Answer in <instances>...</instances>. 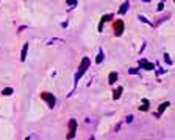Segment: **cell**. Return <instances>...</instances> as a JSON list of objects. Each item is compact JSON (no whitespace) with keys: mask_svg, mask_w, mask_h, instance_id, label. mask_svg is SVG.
Returning <instances> with one entry per match:
<instances>
[{"mask_svg":"<svg viewBox=\"0 0 175 140\" xmlns=\"http://www.w3.org/2000/svg\"><path fill=\"white\" fill-rule=\"evenodd\" d=\"M122 92H124V87H117V89L113 92V98H114V100H119V98H120V94H122Z\"/></svg>","mask_w":175,"mask_h":140,"instance_id":"obj_12","label":"cell"},{"mask_svg":"<svg viewBox=\"0 0 175 140\" xmlns=\"http://www.w3.org/2000/svg\"><path fill=\"white\" fill-rule=\"evenodd\" d=\"M169 104H171V103H169V101H164V103H161V104H160V107H158L156 117H161V114H163V112L167 109V106H169Z\"/></svg>","mask_w":175,"mask_h":140,"instance_id":"obj_7","label":"cell"},{"mask_svg":"<svg viewBox=\"0 0 175 140\" xmlns=\"http://www.w3.org/2000/svg\"><path fill=\"white\" fill-rule=\"evenodd\" d=\"M11 94H13V89L11 87H7V89L2 90V95H11Z\"/></svg>","mask_w":175,"mask_h":140,"instance_id":"obj_15","label":"cell"},{"mask_svg":"<svg viewBox=\"0 0 175 140\" xmlns=\"http://www.w3.org/2000/svg\"><path fill=\"white\" fill-rule=\"evenodd\" d=\"M124 28H125L124 20H122V19H114V22H113V30H114V34H116L117 37H119V36H122Z\"/></svg>","mask_w":175,"mask_h":140,"instance_id":"obj_2","label":"cell"},{"mask_svg":"<svg viewBox=\"0 0 175 140\" xmlns=\"http://www.w3.org/2000/svg\"><path fill=\"white\" fill-rule=\"evenodd\" d=\"M89 66H91V61H89V58H88V56H85L83 59H81L80 66H78V72H77V75H75V83L78 81V79H80L81 76H83L86 70H89Z\"/></svg>","mask_w":175,"mask_h":140,"instance_id":"obj_1","label":"cell"},{"mask_svg":"<svg viewBox=\"0 0 175 140\" xmlns=\"http://www.w3.org/2000/svg\"><path fill=\"white\" fill-rule=\"evenodd\" d=\"M41 98L46 101L47 106L50 107V109H53L55 104H56V98H55V96H53L50 92H42V94H41Z\"/></svg>","mask_w":175,"mask_h":140,"instance_id":"obj_3","label":"cell"},{"mask_svg":"<svg viewBox=\"0 0 175 140\" xmlns=\"http://www.w3.org/2000/svg\"><path fill=\"white\" fill-rule=\"evenodd\" d=\"M75 132H77V120H75V118H70V120H69V134H67V139H74L75 137Z\"/></svg>","mask_w":175,"mask_h":140,"instance_id":"obj_4","label":"cell"},{"mask_svg":"<svg viewBox=\"0 0 175 140\" xmlns=\"http://www.w3.org/2000/svg\"><path fill=\"white\" fill-rule=\"evenodd\" d=\"M131 121H133V115H128L127 117V123H131Z\"/></svg>","mask_w":175,"mask_h":140,"instance_id":"obj_18","label":"cell"},{"mask_svg":"<svg viewBox=\"0 0 175 140\" xmlns=\"http://www.w3.org/2000/svg\"><path fill=\"white\" fill-rule=\"evenodd\" d=\"M116 81H117V73L116 72H111V73H109V76H108V83L109 84H114Z\"/></svg>","mask_w":175,"mask_h":140,"instance_id":"obj_11","label":"cell"},{"mask_svg":"<svg viewBox=\"0 0 175 140\" xmlns=\"http://www.w3.org/2000/svg\"><path fill=\"white\" fill-rule=\"evenodd\" d=\"M139 67H142L144 70H153V64L147 62L145 59H141V61H139Z\"/></svg>","mask_w":175,"mask_h":140,"instance_id":"obj_6","label":"cell"},{"mask_svg":"<svg viewBox=\"0 0 175 140\" xmlns=\"http://www.w3.org/2000/svg\"><path fill=\"white\" fill-rule=\"evenodd\" d=\"M102 61H103V51L100 50V51H98V55H97V59H95V62H97V64H100Z\"/></svg>","mask_w":175,"mask_h":140,"instance_id":"obj_13","label":"cell"},{"mask_svg":"<svg viewBox=\"0 0 175 140\" xmlns=\"http://www.w3.org/2000/svg\"><path fill=\"white\" fill-rule=\"evenodd\" d=\"M67 3L70 5V6H75V5H77V0H67Z\"/></svg>","mask_w":175,"mask_h":140,"instance_id":"obj_17","label":"cell"},{"mask_svg":"<svg viewBox=\"0 0 175 140\" xmlns=\"http://www.w3.org/2000/svg\"><path fill=\"white\" fill-rule=\"evenodd\" d=\"M142 2H145V3H149V2H152V0H142Z\"/></svg>","mask_w":175,"mask_h":140,"instance_id":"obj_19","label":"cell"},{"mask_svg":"<svg viewBox=\"0 0 175 140\" xmlns=\"http://www.w3.org/2000/svg\"><path fill=\"white\" fill-rule=\"evenodd\" d=\"M139 20H142V22H145V24H150V25H152V22H149V20H147V19L144 17V16H139Z\"/></svg>","mask_w":175,"mask_h":140,"instance_id":"obj_16","label":"cell"},{"mask_svg":"<svg viewBox=\"0 0 175 140\" xmlns=\"http://www.w3.org/2000/svg\"><path fill=\"white\" fill-rule=\"evenodd\" d=\"M139 109H141L142 112H145L147 109H149V101H147V100H144V104H142V106L139 107Z\"/></svg>","mask_w":175,"mask_h":140,"instance_id":"obj_14","label":"cell"},{"mask_svg":"<svg viewBox=\"0 0 175 140\" xmlns=\"http://www.w3.org/2000/svg\"><path fill=\"white\" fill-rule=\"evenodd\" d=\"M128 6H130V2L127 0V2L122 3V6H120V9H119V14H120V16L125 14V13H127V9H128Z\"/></svg>","mask_w":175,"mask_h":140,"instance_id":"obj_9","label":"cell"},{"mask_svg":"<svg viewBox=\"0 0 175 140\" xmlns=\"http://www.w3.org/2000/svg\"><path fill=\"white\" fill-rule=\"evenodd\" d=\"M111 19H114V14H106V16H103V17L100 19V24H98V31H102L105 22H108V20H111Z\"/></svg>","mask_w":175,"mask_h":140,"instance_id":"obj_5","label":"cell"},{"mask_svg":"<svg viewBox=\"0 0 175 140\" xmlns=\"http://www.w3.org/2000/svg\"><path fill=\"white\" fill-rule=\"evenodd\" d=\"M169 17H171V14H169V13H166L164 16H160V17H156V19H155V24H153V25H155V26H158V25H160V24H163L164 20H166V19H169Z\"/></svg>","mask_w":175,"mask_h":140,"instance_id":"obj_8","label":"cell"},{"mask_svg":"<svg viewBox=\"0 0 175 140\" xmlns=\"http://www.w3.org/2000/svg\"><path fill=\"white\" fill-rule=\"evenodd\" d=\"M27 53H28V45H24L22 47V53H20V61H25L27 59Z\"/></svg>","mask_w":175,"mask_h":140,"instance_id":"obj_10","label":"cell"}]
</instances>
